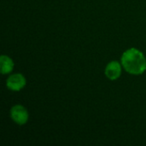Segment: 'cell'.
Masks as SVG:
<instances>
[{"label": "cell", "mask_w": 146, "mask_h": 146, "mask_svg": "<svg viewBox=\"0 0 146 146\" xmlns=\"http://www.w3.org/2000/svg\"><path fill=\"white\" fill-rule=\"evenodd\" d=\"M124 70L133 75H140L146 71V57L144 53L137 48H130L125 50L121 58Z\"/></svg>", "instance_id": "obj_1"}, {"label": "cell", "mask_w": 146, "mask_h": 146, "mask_svg": "<svg viewBox=\"0 0 146 146\" xmlns=\"http://www.w3.org/2000/svg\"><path fill=\"white\" fill-rule=\"evenodd\" d=\"M10 118L17 125L23 126L29 120V113L23 105L15 104L10 109Z\"/></svg>", "instance_id": "obj_2"}, {"label": "cell", "mask_w": 146, "mask_h": 146, "mask_svg": "<svg viewBox=\"0 0 146 146\" xmlns=\"http://www.w3.org/2000/svg\"><path fill=\"white\" fill-rule=\"evenodd\" d=\"M27 85V80L25 76L20 73H16L9 76L6 80V86L12 92H20Z\"/></svg>", "instance_id": "obj_3"}, {"label": "cell", "mask_w": 146, "mask_h": 146, "mask_svg": "<svg viewBox=\"0 0 146 146\" xmlns=\"http://www.w3.org/2000/svg\"><path fill=\"white\" fill-rule=\"evenodd\" d=\"M122 68L121 62L118 61H111L106 65L104 74L110 80H116L121 75Z\"/></svg>", "instance_id": "obj_4"}, {"label": "cell", "mask_w": 146, "mask_h": 146, "mask_svg": "<svg viewBox=\"0 0 146 146\" xmlns=\"http://www.w3.org/2000/svg\"><path fill=\"white\" fill-rule=\"evenodd\" d=\"M0 65H1V74H10L15 67L14 61L7 55H2L0 56Z\"/></svg>", "instance_id": "obj_5"}]
</instances>
